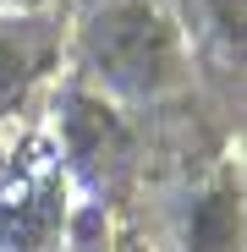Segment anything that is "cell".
<instances>
[{"instance_id": "2", "label": "cell", "mask_w": 247, "mask_h": 252, "mask_svg": "<svg viewBox=\"0 0 247 252\" xmlns=\"http://www.w3.org/2000/svg\"><path fill=\"white\" fill-rule=\"evenodd\" d=\"M50 38L38 33V22H0V99L22 94L33 71L44 66Z\"/></svg>"}, {"instance_id": "3", "label": "cell", "mask_w": 247, "mask_h": 252, "mask_svg": "<svg viewBox=\"0 0 247 252\" xmlns=\"http://www.w3.org/2000/svg\"><path fill=\"white\" fill-rule=\"evenodd\" d=\"M17 6H38V0H17Z\"/></svg>"}, {"instance_id": "1", "label": "cell", "mask_w": 247, "mask_h": 252, "mask_svg": "<svg viewBox=\"0 0 247 252\" xmlns=\"http://www.w3.org/2000/svg\"><path fill=\"white\" fill-rule=\"evenodd\" d=\"M82 55H88V66L99 71L105 88L132 94V99L165 94L181 71L176 28L148 0H115V6H105L88 22V33H82Z\"/></svg>"}]
</instances>
